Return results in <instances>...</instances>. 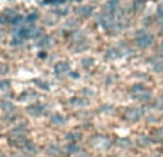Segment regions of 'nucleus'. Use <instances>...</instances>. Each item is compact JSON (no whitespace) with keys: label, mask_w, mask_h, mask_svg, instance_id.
<instances>
[{"label":"nucleus","mask_w":163,"mask_h":157,"mask_svg":"<svg viewBox=\"0 0 163 157\" xmlns=\"http://www.w3.org/2000/svg\"><path fill=\"white\" fill-rule=\"evenodd\" d=\"M153 36L150 34L149 32H144V30H139V32L136 33V43H137V46L139 47H149L152 46V43H153Z\"/></svg>","instance_id":"1"},{"label":"nucleus","mask_w":163,"mask_h":157,"mask_svg":"<svg viewBox=\"0 0 163 157\" xmlns=\"http://www.w3.org/2000/svg\"><path fill=\"white\" fill-rule=\"evenodd\" d=\"M132 93H133V96L136 99H139V100H149L150 99V94L147 92V89L144 87L143 84H135L133 87H132Z\"/></svg>","instance_id":"2"},{"label":"nucleus","mask_w":163,"mask_h":157,"mask_svg":"<svg viewBox=\"0 0 163 157\" xmlns=\"http://www.w3.org/2000/svg\"><path fill=\"white\" fill-rule=\"evenodd\" d=\"M125 117L129 121H137L142 117V110L137 109V107H132V109H129V110L126 111Z\"/></svg>","instance_id":"3"},{"label":"nucleus","mask_w":163,"mask_h":157,"mask_svg":"<svg viewBox=\"0 0 163 157\" xmlns=\"http://www.w3.org/2000/svg\"><path fill=\"white\" fill-rule=\"evenodd\" d=\"M152 69L156 73H162L163 72V59H153L152 60Z\"/></svg>","instance_id":"4"},{"label":"nucleus","mask_w":163,"mask_h":157,"mask_svg":"<svg viewBox=\"0 0 163 157\" xmlns=\"http://www.w3.org/2000/svg\"><path fill=\"white\" fill-rule=\"evenodd\" d=\"M27 111L33 116H40L43 111H44V107L40 106V104H33L32 107H29L27 109Z\"/></svg>","instance_id":"5"},{"label":"nucleus","mask_w":163,"mask_h":157,"mask_svg":"<svg viewBox=\"0 0 163 157\" xmlns=\"http://www.w3.org/2000/svg\"><path fill=\"white\" fill-rule=\"evenodd\" d=\"M67 63H65V61H60V63H57L56 66H55V72H56L57 74H60V73H63V72H66L67 70Z\"/></svg>","instance_id":"6"},{"label":"nucleus","mask_w":163,"mask_h":157,"mask_svg":"<svg viewBox=\"0 0 163 157\" xmlns=\"http://www.w3.org/2000/svg\"><path fill=\"white\" fill-rule=\"evenodd\" d=\"M29 36H30V30H29V29L22 27L17 30V37H19L20 40H22V39H27Z\"/></svg>","instance_id":"7"},{"label":"nucleus","mask_w":163,"mask_h":157,"mask_svg":"<svg viewBox=\"0 0 163 157\" xmlns=\"http://www.w3.org/2000/svg\"><path fill=\"white\" fill-rule=\"evenodd\" d=\"M51 121H53L55 124H63V123L66 121V119L62 114H59V113H57V114H55L53 117H51Z\"/></svg>","instance_id":"8"},{"label":"nucleus","mask_w":163,"mask_h":157,"mask_svg":"<svg viewBox=\"0 0 163 157\" xmlns=\"http://www.w3.org/2000/svg\"><path fill=\"white\" fill-rule=\"evenodd\" d=\"M0 107H2L3 110H6V111L14 110V106H13V104H12V103H7V102H2V103H0Z\"/></svg>","instance_id":"9"},{"label":"nucleus","mask_w":163,"mask_h":157,"mask_svg":"<svg viewBox=\"0 0 163 157\" xmlns=\"http://www.w3.org/2000/svg\"><path fill=\"white\" fill-rule=\"evenodd\" d=\"M117 5H119V0H110V2H107V9H110L113 12V10L117 7Z\"/></svg>","instance_id":"10"},{"label":"nucleus","mask_w":163,"mask_h":157,"mask_svg":"<svg viewBox=\"0 0 163 157\" xmlns=\"http://www.w3.org/2000/svg\"><path fill=\"white\" fill-rule=\"evenodd\" d=\"M66 139L67 140H79L80 139V134L79 133H69L66 136Z\"/></svg>","instance_id":"11"},{"label":"nucleus","mask_w":163,"mask_h":157,"mask_svg":"<svg viewBox=\"0 0 163 157\" xmlns=\"http://www.w3.org/2000/svg\"><path fill=\"white\" fill-rule=\"evenodd\" d=\"M9 86H10L9 80H0V89H2V90H7Z\"/></svg>","instance_id":"12"},{"label":"nucleus","mask_w":163,"mask_h":157,"mask_svg":"<svg viewBox=\"0 0 163 157\" xmlns=\"http://www.w3.org/2000/svg\"><path fill=\"white\" fill-rule=\"evenodd\" d=\"M66 150H67V152H70V153H75V152H77V150H79V146H77V144H69V146L66 147Z\"/></svg>","instance_id":"13"},{"label":"nucleus","mask_w":163,"mask_h":157,"mask_svg":"<svg viewBox=\"0 0 163 157\" xmlns=\"http://www.w3.org/2000/svg\"><path fill=\"white\" fill-rule=\"evenodd\" d=\"M158 17L160 19V20H163V3L159 5V7H158Z\"/></svg>","instance_id":"14"},{"label":"nucleus","mask_w":163,"mask_h":157,"mask_svg":"<svg viewBox=\"0 0 163 157\" xmlns=\"http://www.w3.org/2000/svg\"><path fill=\"white\" fill-rule=\"evenodd\" d=\"M79 13L83 14V16H87V14H90V7H83V9H80Z\"/></svg>","instance_id":"15"},{"label":"nucleus","mask_w":163,"mask_h":157,"mask_svg":"<svg viewBox=\"0 0 163 157\" xmlns=\"http://www.w3.org/2000/svg\"><path fill=\"white\" fill-rule=\"evenodd\" d=\"M160 49H162V51H163V43H162V46H160Z\"/></svg>","instance_id":"16"},{"label":"nucleus","mask_w":163,"mask_h":157,"mask_svg":"<svg viewBox=\"0 0 163 157\" xmlns=\"http://www.w3.org/2000/svg\"><path fill=\"white\" fill-rule=\"evenodd\" d=\"M162 33H163V29H162Z\"/></svg>","instance_id":"17"}]
</instances>
